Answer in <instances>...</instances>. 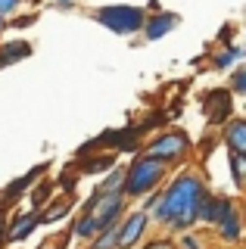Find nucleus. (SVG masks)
I'll return each mask as SVG.
<instances>
[{
	"mask_svg": "<svg viewBox=\"0 0 246 249\" xmlns=\"http://www.w3.org/2000/svg\"><path fill=\"white\" fill-rule=\"evenodd\" d=\"M209 199V187L196 171H181L159 190V206L153 209V221L172 231H190L199 224L203 202Z\"/></svg>",
	"mask_w": 246,
	"mask_h": 249,
	"instance_id": "f257e3e1",
	"label": "nucleus"
},
{
	"mask_svg": "<svg viewBox=\"0 0 246 249\" xmlns=\"http://www.w3.org/2000/svg\"><path fill=\"white\" fill-rule=\"evenodd\" d=\"M147 6H134V3H106V6H97L90 10V19L97 25H103L106 31L119 37H134L141 35L143 25H147Z\"/></svg>",
	"mask_w": 246,
	"mask_h": 249,
	"instance_id": "f03ea898",
	"label": "nucleus"
},
{
	"mask_svg": "<svg viewBox=\"0 0 246 249\" xmlns=\"http://www.w3.org/2000/svg\"><path fill=\"white\" fill-rule=\"evenodd\" d=\"M165 175H168V165L162 159L150 153H137L128 165V181H125V196L128 199H137V196H150L156 193L159 187L165 184Z\"/></svg>",
	"mask_w": 246,
	"mask_h": 249,
	"instance_id": "7ed1b4c3",
	"label": "nucleus"
},
{
	"mask_svg": "<svg viewBox=\"0 0 246 249\" xmlns=\"http://www.w3.org/2000/svg\"><path fill=\"white\" fill-rule=\"evenodd\" d=\"M125 202H128L125 193L94 190V193H90V199H84V215H90V218H94V224L103 231V228H109V224L122 221V215H125Z\"/></svg>",
	"mask_w": 246,
	"mask_h": 249,
	"instance_id": "20e7f679",
	"label": "nucleus"
},
{
	"mask_svg": "<svg viewBox=\"0 0 246 249\" xmlns=\"http://www.w3.org/2000/svg\"><path fill=\"white\" fill-rule=\"evenodd\" d=\"M143 153L162 159L165 165H175V162H181L184 156L190 153V137L184 134V131H178V128L162 131V134H156L147 146H143Z\"/></svg>",
	"mask_w": 246,
	"mask_h": 249,
	"instance_id": "39448f33",
	"label": "nucleus"
},
{
	"mask_svg": "<svg viewBox=\"0 0 246 249\" xmlns=\"http://www.w3.org/2000/svg\"><path fill=\"white\" fill-rule=\"evenodd\" d=\"M234 90H228V88H212V90H206L203 93V100H199V106H203V115L209 119V124H225L228 119H234Z\"/></svg>",
	"mask_w": 246,
	"mask_h": 249,
	"instance_id": "423d86ee",
	"label": "nucleus"
},
{
	"mask_svg": "<svg viewBox=\"0 0 246 249\" xmlns=\"http://www.w3.org/2000/svg\"><path fill=\"white\" fill-rule=\"evenodd\" d=\"M178 25H181V16L175 10H159V13L147 16V25H143L141 35H143L147 44H156V41H162V37H168Z\"/></svg>",
	"mask_w": 246,
	"mask_h": 249,
	"instance_id": "0eeeda50",
	"label": "nucleus"
},
{
	"mask_svg": "<svg viewBox=\"0 0 246 249\" xmlns=\"http://www.w3.org/2000/svg\"><path fill=\"white\" fill-rule=\"evenodd\" d=\"M147 221H150V212H143V209H134V212L122 215V221H119V249H131L137 240L143 237Z\"/></svg>",
	"mask_w": 246,
	"mask_h": 249,
	"instance_id": "6e6552de",
	"label": "nucleus"
},
{
	"mask_svg": "<svg viewBox=\"0 0 246 249\" xmlns=\"http://www.w3.org/2000/svg\"><path fill=\"white\" fill-rule=\"evenodd\" d=\"M50 165H47V162H41V165H35V168H28L25 171V175H22V178H16V181H13V184H6L3 187V206H10V202H19L22 199V193H32V187L37 184V181H41V178H44V171H47Z\"/></svg>",
	"mask_w": 246,
	"mask_h": 249,
	"instance_id": "1a4fd4ad",
	"label": "nucleus"
},
{
	"mask_svg": "<svg viewBox=\"0 0 246 249\" xmlns=\"http://www.w3.org/2000/svg\"><path fill=\"white\" fill-rule=\"evenodd\" d=\"M240 62H246V47L243 44H228V47H218V50L212 53L209 66L215 72H228V69L240 66Z\"/></svg>",
	"mask_w": 246,
	"mask_h": 249,
	"instance_id": "9d476101",
	"label": "nucleus"
},
{
	"mask_svg": "<svg viewBox=\"0 0 246 249\" xmlns=\"http://www.w3.org/2000/svg\"><path fill=\"white\" fill-rule=\"evenodd\" d=\"M221 143L246 156V119H228L221 124Z\"/></svg>",
	"mask_w": 246,
	"mask_h": 249,
	"instance_id": "9b49d317",
	"label": "nucleus"
},
{
	"mask_svg": "<svg viewBox=\"0 0 246 249\" xmlns=\"http://www.w3.org/2000/svg\"><path fill=\"white\" fill-rule=\"evenodd\" d=\"M218 233H221V240H228V243H237L240 240V233H243V218H240V209L234 206V199H230V206L225 209V215L218 218Z\"/></svg>",
	"mask_w": 246,
	"mask_h": 249,
	"instance_id": "f8f14e48",
	"label": "nucleus"
},
{
	"mask_svg": "<svg viewBox=\"0 0 246 249\" xmlns=\"http://www.w3.org/2000/svg\"><path fill=\"white\" fill-rule=\"evenodd\" d=\"M37 228H41V212H25V215H19L16 221L10 224L6 240H10V243H22V240H28Z\"/></svg>",
	"mask_w": 246,
	"mask_h": 249,
	"instance_id": "ddd939ff",
	"label": "nucleus"
},
{
	"mask_svg": "<svg viewBox=\"0 0 246 249\" xmlns=\"http://www.w3.org/2000/svg\"><path fill=\"white\" fill-rule=\"evenodd\" d=\"M32 53H35L32 41H3V44H0V69L16 66V62L28 59Z\"/></svg>",
	"mask_w": 246,
	"mask_h": 249,
	"instance_id": "4468645a",
	"label": "nucleus"
},
{
	"mask_svg": "<svg viewBox=\"0 0 246 249\" xmlns=\"http://www.w3.org/2000/svg\"><path fill=\"white\" fill-rule=\"evenodd\" d=\"M115 156L119 153H90L81 159V175H106L109 168H115Z\"/></svg>",
	"mask_w": 246,
	"mask_h": 249,
	"instance_id": "2eb2a0df",
	"label": "nucleus"
},
{
	"mask_svg": "<svg viewBox=\"0 0 246 249\" xmlns=\"http://www.w3.org/2000/svg\"><path fill=\"white\" fill-rule=\"evenodd\" d=\"M125 181H128V165H115L103 175V181H100L97 190L103 193H125Z\"/></svg>",
	"mask_w": 246,
	"mask_h": 249,
	"instance_id": "dca6fc26",
	"label": "nucleus"
},
{
	"mask_svg": "<svg viewBox=\"0 0 246 249\" xmlns=\"http://www.w3.org/2000/svg\"><path fill=\"white\" fill-rule=\"evenodd\" d=\"M228 206H230L228 196H212V193H209V199L203 202V212H199V221H203V224H218V218L225 215Z\"/></svg>",
	"mask_w": 246,
	"mask_h": 249,
	"instance_id": "f3484780",
	"label": "nucleus"
},
{
	"mask_svg": "<svg viewBox=\"0 0 246 249\" xmlns=\"http://www.w3.org/2000/svg\"><path fill=\"white\" fill-rule=\"evenodd\" d=\"M72 212V196H63L56 202H47L41 209V224H53V221H63V218Z\"/></svg>",
	"mask_w": 246,
	"mask_h": 249,
	"instance_id": "a211bd4d",
	"label": "nucleus"
},
{
	"mask_svg": "<svg viewBox=\"0 0 246 249\" xmlns=\"http://www.w3.org/2000/svg\"><path fill=\"white\" fill-rule=\"evenodd\" d=\"M228 168H230V178H234V184L240 187V190H246V156L228 150Z\"/></svg>",
	"mask_w": 246,
	"mask_h": 249,
	"instance_id": "6ab92c4d",
	"label": "nucleus"
},
{
	"mask_svg": "<svg viewBox=\"0 0 246 249\" xmlns=\"http://www.w3.org/2000/svg\"><path fill=\"white\" fill-rule=\"evenodd\" d=\"M90 249H119V221L100 231L94 237V243H90Z\"/></svg>",
	"mask_w": 246,
	"mask_h": 249,
	"instance_id": "aec40b11",
	"label": "nucleus"
},
{
	"mask_svg": "<svg viewBox=\"0 0 246 249\" xmlns=\"http://www.w3.org/2000/svg\"><path fill=\"white\" fill-rule=\"evenodd\" d=\"M47 202H50V181L41 178V181L32 187V212H41Z\"/></svg>",
	"mask_w": 246,
	"mask_h": 249,
	"instance_id": "412c9836",
	"label": "nucleus"
},
{
	"mask_svg": "<svg viewBox=\"0 0 246 249\" xmlns=\"http://www.w3.org/2000/svg\"><path fill=\"white\" fill-rule=\"evenodd\" d=\"M97 233H100V228L94 224V218H90V215H81L78 221L72 224V237H78V240H94Z\"/></svg>",
	"mask_w": 246,
	"mask_h": 249,
	"instance_id": "4be33fe9",
	"label": "nucleus"
},
{
	"mask_svg": "<svg viewBox=\"0 0 246 249\" xmlns=\"http://www.w3.org/2000/svg\"><path fill=\"white\" fill-rule=\"evenodd\" d=\"M230 90L240 93V97H246V62H240V66L230 69Z\"/></svg>",
	"mask_w": 246,
	"mask_h": 249,
	"instance_id": "5701e85b",
	"label": "nucleus"
},
{
	"mask_svg": "<svg viewBox=\"0 0 246 249\" xmlns=\"http://www.w3.org/2000/svg\"><path fill=\"white\" fill-rule=\"evenodd\" d=\"M35 22H37V10H32V13H16V16H13V19H10V28H28V25H35Z\"/></svg>",
	"mask_w": 246,
	"mask_h": 249,
	"instance_id": "b1692460",
	"label": "nucleus"
},
{
	"mask_svg": "<svg viewBox=\"0 0 246 249\" xmlns=\"http://www.w3.org/2000/svg\"><path fill=\"white\" fill-rule=\"evenodd\" d=\"M22 6H25V0H0V16H6V19H13Z\"/></svg>",
	"mask_w": 246,
	"mask_h": 249,
	"instance_id": "393cba45",
	"label": "nucleus"
},
{
	"mask_svg": "<svg viewBox=\"0 0 246 249\" xmlns=\"http://www.w3.org/2000/svg\"><path fill=\"white\" fill-rule=\"evenodd\" d=\"M234 35H237V28L228 22V25H221V31H218L215 41H218V47H228V44H234Z\"/></svg>",
	"mask_w": 246,
	"mask_h": 249,
	"instance_id": "a878e982",
	"label": "nucleus"
},
{
	"mask_svg": "<svg viewBox=\"0 0 246 249\" xmlns=\"http://www.w3.org/2000/svg\"><path fill=\"white\" fill-rule=\"evenodd\" d=\"M50 6L56 13H72L75 6H78V0H50Z\"/></svg>",
	"mask_w": 246,
	"mask_h": 249,
	"instance_id": "bb28decb",
	"label": "nucleus"
},
{
	"mask_svg": "<svg viewBox=\"0 0 246 249\" xmlns=\"http://www.w3.org/2000/svg\"><path fill=\"white\" fill-rule=\"evenodd\" d=\"M6 231H10V218H6V206H0V240L6 237Z\"/></svg>",
	"mask_w": 246,
	"mask_h": 249,
	"instance_id": "cd10ccee",
	"label": "nucleus"
},
{
	"mask_svg": "<svg viewBox=\"0 0 246 249\" xmlns=\"http://www.w3.org/2000/svg\"><path fill=\"white\" fill-rule=\"evenodd\" d=\"M159 10H162V3H159V0H150V3H147V13H159Z\"/></svg>",
	"mask_w": 246,
	"mask_h": 249,
	"instance_id": "c85d7f7f",
	"label": "nucleus"
},
{
	"mask_svg": "<svg viewBox=\"0 0 246 249\" xmlns=\"http://www.w3.org/2000/svg\"><path fill=\"white\" fill-rule=\"evenodd\" d=\"M184 249H199V246H196L193 237H184Z\"/></svg>",
	"mask_w": 246,
	"mask_h": 249,
	"instance_id": "c756f323",
	"label": "nucleus"
},
{
	"mask_svg": "<svg viewBox=\"0 0 246 249\" xmlns=\"http://www.w3.org/2000/svg\"><path fill=\"white\" fill-rule=\"evenodd\" d=\"M6 28H10V19H6V16H0V37H3Z\"/></svg>",
	"mask_w": 246,
	"mask_h": 249,
	"instance_id": "7c9ffc66",
	"label": "nucleus"
},
{
	"mask_svg": "<svg viewBox=\"0 0 246 249\" xmlns=\"http://www.w3.org/2000/svg\"><path fill=\"white\" fill-rule=\"evenodd\" d=\"M147 249H172V243H150Z\"/></svg>",
	"mask_w": 246,
	"mask_h": 249,
	"instance_id": "2f4dec72",
	"label": "nucleus"
},
{
	"mask_svg": "<svg viewBox=\"0 0 246 249\" xmlns=\"http://www.w3.org/2000/svg\"><path fill=\"white\" fill-rule=\"evenodd\" d=\"M25 3H28V6H32V10H37V6H41V3H44V0H25Z\"/></svg>",
	"mask_w": 246,
	"mask_h": 249,
	"instance_id": "473e14b6",
	"label": "nucleus"
}]
</instances>
